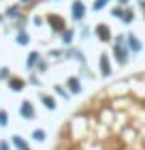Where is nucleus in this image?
<instances>
[{
  "label": "nucleus",
  "mask_w": 145,
  "mask_h": 150,
  "mask_svg": "<svg viewBox=\"0 0 145 150\" xmlns=\"http://www.w3.org/2000/svg\"><path fill=\"white\" fill-rule=\"evenodd\" d=\"M24 116H32V107H28V103H24Z\"/></svg>",
  "instance_id": "nucleus-7"
},
{
  "label": "nucleus",
  "mask_w": 145,
  "mask_h": 150,
  "mask_svg": "<svg viewBox=\"0 0 145 150\" xmlns=\"http://www.w3.org/2000/svg\"><path fill=\"white\" fill-rule=\"evenodd\" d=\"M53 150H145V73L90 97L62 127Z\"/></svg>",
  "instance_id": "nucleus-1"
},
{
  "label": "nucleus",
  "mask_w": 145,
  "mask_h": 150,
  "mask_svg": "<svg viewBox=\"0 0 145 150\" xmlns=\"http://www.w3.org/2000/svg\"><path fill=\"white\" fill-rule=\"evenodd\" d=\"M100 64H102V75H109V60H107V56L100 58Z\"/></svg>",
  "instance_id": "nucleus-3"
},
{
  "label": "nucleus",
  "mask_w": 145,
  "mask_h": 150,
  "mask_svg": "<svg viewBox=\"0 0 145 150\" xmlns=\"http://www.w3.org/2000/svg\"><path fill=\"white\" fill-rule=\"evenodd\" d=\"M34 137H36V139H43L45 133H43V131H36V133H34Z\"/></svg>",
  "instance_id": "nucleus-8"
},
{
  "label": "nucleus",
  "mask_w": 145,
  "mask_h": 150,
  "mask_svg": "<svg viewBox=\"0 0 145 150\" xmlns=\"http://www.w3.org/2000/svg\"><path fill=\"white\" fill-rule=\"evenodd\" d=\"M83 13H85V9H83V4H81V2H75L73 4V15H75V19H81V17H83Z\"/></svg>",
  "instance_id": "nucleus-2"
},
{
  "label": "nucleus",
  "mask_w": 145,
  "mask_h": 150,
  "mask_svg": "<svg viewBox=\"0 0 145 150\" xmlns=\"http://www.w3.org/2000/svg\"><path fill=\"white\" fill-rule=\"evenodd\" d=\"M130 50H132V52H139V50H141V43H139L134 37H130Z\"/></svg>",
  "instance_id": "nucleus-4"
},
{
  "label": "nucleus",
  "mask_w": 145,
  "mask_h": 150,
  "mask_svg": "<svg viewBox=\"0 0 145 150\" xmlns=\"http://www.w3.org/2000/svg\"><path fill=\"white\" fill-rule=\"evenodd\" d=\"M105 2H107V0H96V2H94V9H96V11L102 9V6H105Z\"/></svg>",
  "instance_id": "nucleus-6"
},
{
  "label": "nucleus",
  "mask_w": 145,
  "mask_h": 150,
  "mask_svg": "<svg viewBox=\"0 0 145 150\" xmlns=\"http://www.w3.org/2000/svg\"><path fill=\"white\" fill-rule=\"evenodd\" d=\"M71 90H73V92H79V90H81V88H79V81H77V79H71Z\"/></svg>",
  "instance_id": "nucleus-5"
}]
</instances>
